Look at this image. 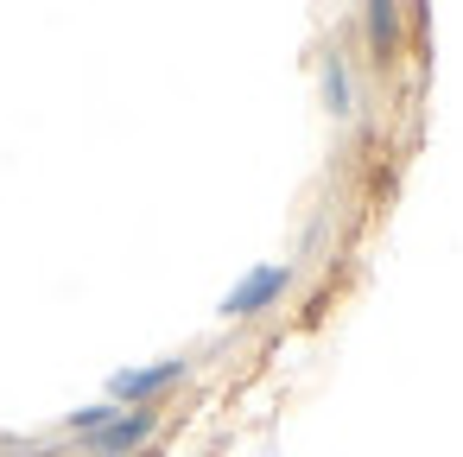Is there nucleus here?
I'll return each mask as SVG.
<instances>
[{"label": "nucleus", "instance_id": "1", "mask_svg": "<svg viewBox=\"0 0 463 457\" xmlns=\"http://www.w3.org/2000/svg\"><path fill=\"white\" fill-rule=\"evenodd\" d=\"M279 286H286V273H279V267H260V273H248V280L222 299V311H229V318H248V311H260L267 299H279Z\"/></svg>", "mask_w": 463, "mask_h": 457}, {"label": "nucleus", "instance_id": "2", "mask_svg": "<svg viewBox=\"0 0 463 457\" xmlns=\"http://www.w3.org/2000/svg\"><path fill=\"white\" fill-rule=\"evenodd\" d=\"M184 375V362H159V368H134V375H115L109 387L121 394V400H140V394H153V387H165V381H178Z\"/></svg>", "mask_w": 463, "mask_h": 457}, {"label": "nucleus", "instance_id": "3", "mask_svg": "<svg viewBox=\"0 0 463 457\" xmlns=\"http://www.w3.org/2000/svg\"><path fill=\"white\" fill-rule=\"evenodd\" d=\"M146 432H153V419H146V413H134V419H121V425H96V438H90V444H96V451H128V444H140Z\"/></svg>", "mask_w": 463, "mask_h": 457}, {"label": "nucleus", "instance_id": "4", "mask_svg": "<svg viewBox=\"0 0 463 457\" xmlns=\"http://www.w3.org/2000/svg\"><path fill=\"white\" fill-rule=\"evenodd\" d=\"M368 26H374V39H387V33H393V7H374Z\"/></svg>", "mask_w": 463, "mask_h": 457}]
</instances>
